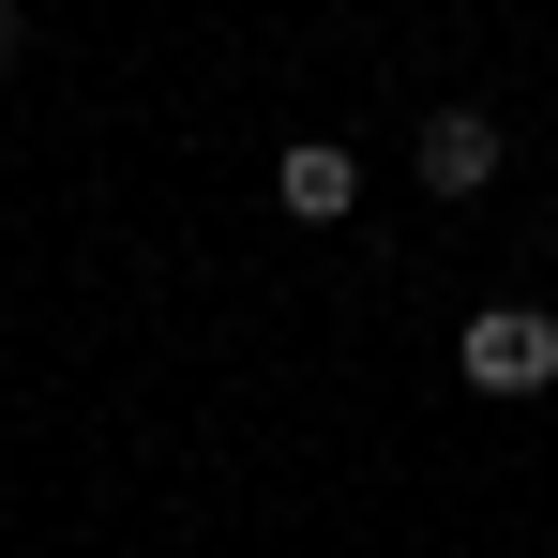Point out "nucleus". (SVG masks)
I'll list each match as a JSON object with an SVG mask.
<instances>
[{
    "mask_svg": "<svg viewBox=\"0 0 558 558\" xmlns=\"http://www.w3.org/2000/svg\"><path fill=\"white\" fill-rule=\"evenodd\" d=\"M0 61H15V0H0Z\"/></svg>",
    "mask_w": 558,
    "mask_h": 558,
    "instance_id": "20e7f679",
    "label": "nucleus"
},
{
    "mask_svg": "<svg viewBox=\"0 0 558 558\" xmlns=\"http://www.w3.org/2000/svg\"><path fill=\"white\" fill-rule=\"evenodd\" d=\"M272 196L302 211V227H332V211L363 196V167H348V136H287V151H272Z\"/></svg>",
    "mask_w": 558,
    "mask_h": 558,
    "instance_id": "f03ea898",
    "label": "nucleus"
},
{
    "mask_svg": "<svg viewBox=\"0 0 558 558\" xmlns=\"http://www.w3.org/2000/svg\"><path fill=\"white\" fill-rule=\"evenodd\" d=\"M453 363H468V392H544L558 377V317L544 302H483V317L453 332Z\"/></svg>",
    "mask_w": 558,
    "mask_h": 558,
    "instance_id": "f257e3e1",
    "label": "nucleus"
},
{
    "mask_svg": "<svg viewBox=\"0 0 558 558\" xmlns=\"http://www.w3.org/2000/svg\"><path fill=\"white\" fill-rule=\"evenodd\" d=\"M423 182H438V196L498 182V121H483V106H438V121H423Z\"/></svg>",
    "mask_w": 558,
    "mask_h": 558,
    "instance_id": "7ed1b4c3",
    "label": "nucleus"
}]
</instances>
